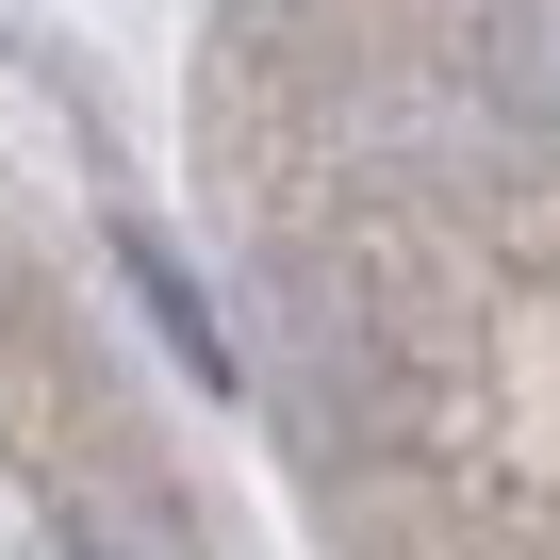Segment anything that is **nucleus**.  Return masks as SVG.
<instances>
[{"mask_svg": "<svg viewBox=\"0 0 560 560\" xmlns=\"http://www.w3.org/2000/svg\"><path fill=\"white\" fill-rule=\"evenodd\" d=\"M511 50H527V67L560 83V0H511Z\"/></svg>", "mask_w": 560, "mask_h": 560, "instance_id": "1", "label": "nucleus"}]
</instances>
